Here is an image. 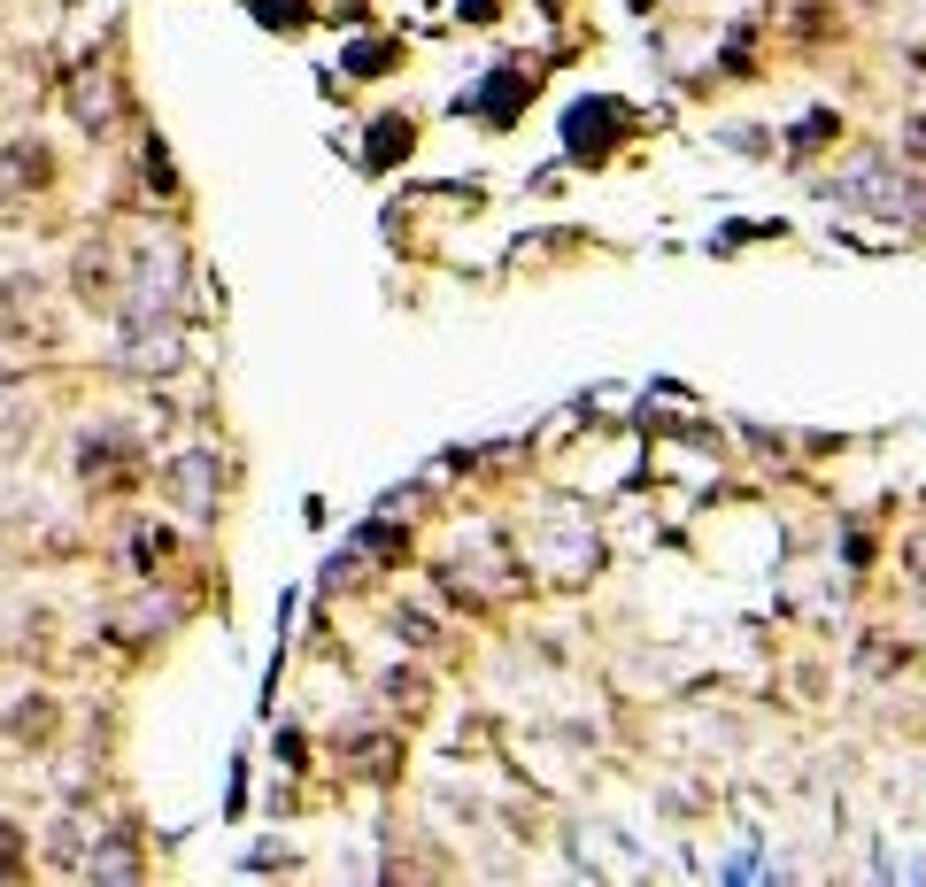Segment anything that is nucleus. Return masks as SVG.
<instances>
[{
  "label": "nucleus",
  "instance_id": "nucleus-1",
  "mask_svg": "<svg viewBox=\"0 0 926 887\" xmlns=\"http://www.w3.org/2000/svg\"><path fill=\"white\" fill-rule=\"evenodd\" d=\"M8 865H16V834L0 826V873H8Z\"/></svg>",
  "mask_w": 926,
  "mask_h": 887
}]
</instances>
